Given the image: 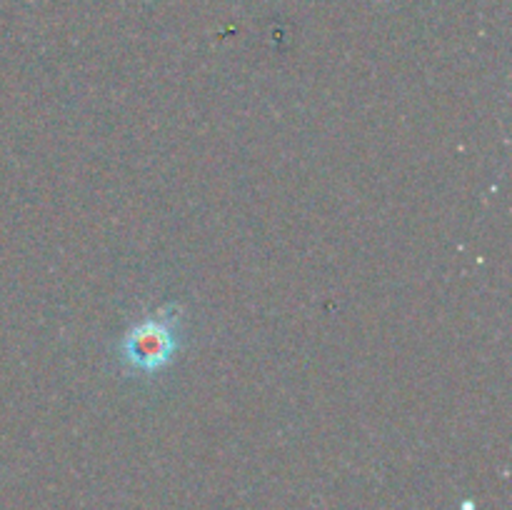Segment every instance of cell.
<instances>
[{
    "label": "cell",
    "instance_id": "6da1fadb",
    "mask_svg": "<svg viewBox=\"0 0 512 510\" xmlns=\"http://www.w3.org/2000/svg\"><path fill=\"white\" fill-rule=\"evenodd\" d=\"M178 323L180 315L175 313L173 305H165L160 313L125 330V335L120 338L123 363L138 373H158V370L168 368L170 360L178 353Z\"/></svg>",
    "mask_w": 512,
    "mask_h": 510
}]
</instances>
